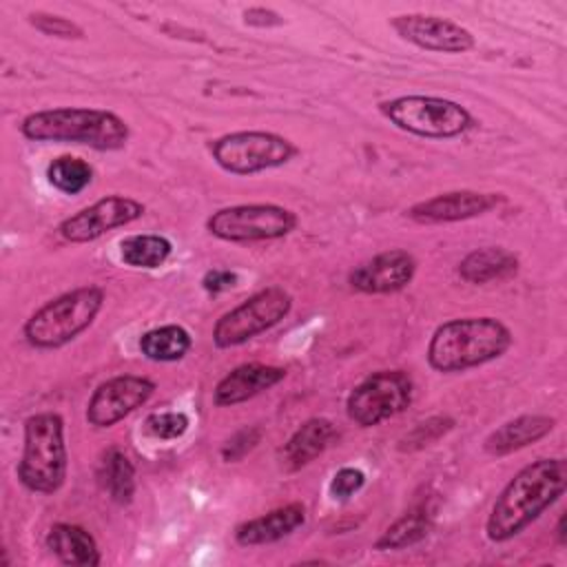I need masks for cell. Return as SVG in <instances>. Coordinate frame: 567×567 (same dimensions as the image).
<instances>
[{
  "label": "cell",
  "mask_w": 567,
  "mask_h": 567,
  "mask_svg": "<svg viewBox=\"0 0 567 567\" xmlns=\"http://www.w3.org/2000/svg\"><path fill=\"white\" fill-rule=\"evenodd\" d=\"M567 487V461L563 456L536 458L520 467L501 489L485 520V536L505 543L529 527L549 509Z\"/></svg>",
  "instance_id": "1"
},
{
  "label": "cell",
  "mask_w": 567,
  "mask_h": 567,
  "mask_svg": "<svg viewBox=\"0 0 567 567\" xmlns=\"http://www.w3.org/2000/svg\"><path fill=\"white\" fill-rule=\"evenodd\" d=\"M512 341V330L496 317H458L432 332L425 359L436 372H465L503 357Z\"/></svg>",
  "instance_id": "2"
},
{
  "label": "cell",
  "mask_w": 567,
  "mask_h": 567,
  "mask_svg": "<svg viewBox=\"0 0 567 567\" xmlns=\"http://www.w3.org/2000/svg\"><path fill=\"white\" fill-rule=\"evenodd\" d=\"M31 142L82 144L95 151H120L131 137L128 124L113 111L89 106H58L33 111L20 122Z\"/></svg>",
  "instance_id": "3"
},
{
  "label": "cell",
  "mask_w": 567,
  "mask_h": 567,
  "mask_svg": "<svg viewBox=\"0 0 567 567\" xmlns=\"http://www.w3.org/2000/svg\"><path fill=\"white\" fill-rule=\"evenodd\" d=\"M69 454L64 421L58 412H38L24 421L22 456L18 461L20 483L35 494H55L66 481Z\"/></svg>",
  "instance_id": "4"
},
{
  "label": "cell",
  "mask_w": 567,
  "mask_h": 567,
  "mask_svg": "<svg viewBox=\"0 0 567 567\" xmlns=\"http://www.w3.org/2000/svg\"><path fill=\"white\" fill-rule=\"evenodd\" d=\"M104 290L80 286L40 306L22 326V337L38 350H55L82 334L100 315Z\"/></svg>",
  "instance_id": "5"
},
{
  "label": "cell",
  "mask_w": 567,
  "mask_h": 567,
  "mask_svg": "<svg viewBox=\"0 0 567 567\" xmlns=\"http://www.w3.org/2000/svg\"><path fill=\"white\" fill-rule=\"evenodd\" d=\"M379 111L396 128L427 140H452L476 126L463 104L436 95H399L383 100Z\"/></svg>",
  "instance_id": "6"
},
{
  "label": "cell",
  "mask_w": 567,
  "mask_h": 567,
  "mask_svg": "<svg viewBox=\"0 0 567 567\" xmlns=\"http://www.w3.org/2000/svg\"><path fill=\"white\" fill-rule=\"evenodd\" d=\"M299 153L297 144L270 131H235L210 144L215 164L230 175H255L279 168Z\"/></svg>",
  "instance_id": "7"
},
{
  "label": "cell",
  "mask_w": 567,
  "mask_h": 567,
  "mask_svg": "<svg viewBox=\"0 0 567 567\" xmlns=\"http://www.w3.org/2000/svg\"><path fill=\"white\" fill-rule=\"evenodd\" d=\"M297 213L279 204H237L215 210L206 219V230L230 244L272 241L297 228Z\"/></svg>",
  "instance_id": "8"
},
{
  "label": "cell",
  "mask_w": 567,
  "mask_h": 567,
  "mask_svg": "<svg viewBox=\"0 0 567 567\" xmlns=\"http://www.w3.org/2000/svg\"><path fill=\"white\" fill-rule=\"evenodd\" d=\"M292 310V297L279 286L264 288L228 312H224L213 326V343L219 350L241 346L257 334L281 323Z\"/></svg>",
  "instance_id": "9"
},
{
  "label": "cell",
  "mask_w": 567,
  "mask_h": 567,
  "mask_svg": "<svg viewBox=\"0 0 567 567\" xmlns=\"http://www.w3.org/2000/svg\"><path fill=\"white\" fill-rule=\"evenodd\" d=\"M414 394L412 377L403 370H379L368 374L346 399V414L359 427H374L401 414Z\"/></svg>",
  "instance_id": "10"
},
{
  "label": "cell",
  "mask_w": 567,
  "mask_h": 567,
  "mask_svg": "<svg viewBox=\"0 0 567 567\" xmlns=\"http://www.w3.org/2000/svg\"><path fill=\"white\" fill-rule=\"evenodd\" d=\"M144 213H146L144 204L133 197L106 195L93 202L91 206L80 208L78 213L62 219L58 226V233L62 239L71 244H89L115 228H122L142 219Z\"/></svg>",
  "instance_id": "11"
},
{
  "label": "cell",
  "mask_w": 567,
  "mask_h": 567,
  "mask_svg": "<svg viewBox=\"0 0 567 567\" xmlns=\"http://www.w3.org/2000/svg\"><path fill=\"white\" fill-rule=\"evenodd\" d=\"M155 392V383L148 377L140 374H117L102 381L89 403H86V421L93 427H113L137 408H142Z\"/></svg>",
  "instance_id": "12"
},
{
  "label": "cell",
  "mask_w": 567,
  "mask_h": 567,
  "mask_svg": "<svg viewBox=\"0 0 567 567\" xmlns=\"http://www.w3.org/2000/svg\"><path fill=\"white\" fill-rule=\"evenodd\" d=\"M390 24L401 40L425 51L465 53L476 44L470 29L441 16L403 13V16H394Z\"/></svg>",
  "instance_id": "13"
},
{
  "label": "cell",
  "mask_w": 567,
  "mask_h": 567,
  "mask_svg": "<svg viewBox=\"0 0 567 567\" xmlns=\"http://www.w3.org/2000/svg\"><path fill=\"white\" fill-rule=\"evenodd\" d=\"M416 275V259L403 248H390L350 270L348 284L363 295H390L403 290Z\"/></svg>",
  "instance_id": "14"
},
{
  "label": "cell",
  "mask_w": 567,
  "mask_h": 567,
  "mask_svg": "<svg viewBox=\"0 0 567 567\" xmlns=\"http://www.w3.org/2000/svg\"><path fill=\"white\" fill-rule=\"evenodd\" d=\"M503 202L501 193L450 190L412 204L405 215L416 224H452L481 217Z\"/></svg>",
  "instance_id": "15"
},
{
  "label": "cell",
  "mask_w": 567,
  "mask_h": 567,
  "mask_svg": "<svg viewBox=\"0 0 567 567\" xmlns=\"http://www.w3.org/2000/svg\"><path fill=\"white\" fill-rule=\"evenodd\" d=\"M286 379V370L279 365L268 363H241L226 372L215 390H213V403L219 408H233L248 399H255L257 394L275 388L279 381Z\"/></svg>",
  "instance_id": "16"
},
{
  "label": "cell",
  "mask_w": 567,
  "mask_h": 567,
  "mask_svg": "<svg viewBox=\"0 0 567 567\" xmlns=\"http://www.w3.org/2000/svg\"><path fill=\"white\" fill-rule=\"evenodd\" d=\"M303 523H306V507L301 503H288L237 525L235 540L241 547L270 545L295 534Z\"/></svg>",
  "instance_id": "17"
},
{
  "label": "cell",
  "mask_w": 567,
  "mask_h": 567,
  "mask_svg": "<svg viewBox=\"0 0 567 567\" xmlns=\"http://www.w3.org/2000/svg\"><path fill=\"white\" fill-rule=\"evenodd\" d=\"M334 439V423L323 416H312L303 421L290 439L279 447V465L284 472L292 474L321 456L330 441Z\"/></svg>",
  "instance_id": "18"
},
{
  "label": "cell",
  "mask_w": 567,
  "mask_h": 567,
  "mask_svg": "<svg viewBox=\"0 0 567 567\" xmlns=\"http://www.w3.org/2000/svg\"><path fill=\"white\" fill-rule=\"evenodd\" d=\"M554 425L556 421L547 414H520L492 430L483 441V450L492 456H507L538 443L554 430Z\"/></svg>",
  "instance_id": "19"
},
{
  "label": "cell",
  "mask_w": 567,
  "mask_h": 567,
  "mask_svg": "<svg viewBox=\"0 0 567 567\" xmlns=\"http://www.w3.org/2000/svg\"><path fill=\"white\" fill-rule=\"evenodd\" d=\"M47 549L69 567H97L102 554L89 529L73 523H55L44 538Z\"/></svg>",
  "instance_id": "20"
},
{
  "label": "cell",
  "mask_w": 567,
  "mask_h": 567,
  "mask_svg": "<svg viewBox=\"0 0 567 567\" xmlns=\"http://www.w3.org/2000/svg\"><path fill=\"white\" fill-rule=\"evenodd\" d=\"M518 257L503 246H483L467 252L458 261V277L467 284L481 286L489 281H503L518 272Z\"/></svg>",
  "instance_id": "21"
},
{
  "label": "cell",
  "mask_w": 567,
  "mask_h": 567,
  "mask_svg": "<svg viewBox=\"0 0 567 567\" xmlns=\"http://www.w3.org/2000/svg\"><path fill=\"white\" fill-rule=\"evenodd\" d=\"M432 527H434V512L427 505H416L385 527V532L374 540V549L379 551L408 549L425 540Z\"/></svg>",
  "instance_id": "22"
},
{
  "label": "cell",
  "mask_w": 567,
  "mask_h": 567,
  "mask_svg": "<svg viewBox=\"0 0 567 567\" xmlns=\"http://www.w3.org/2000/svg\"><path fill=\"white\" fill-rule=\"evenodd\" d=\"M190 346H193L190 332L177 323H166V326L146 330L137 343L140 352L155 363L179 361L188 354Z\"/></svg>",
  "instance_id": "23"
},
{
  "label": "cell",
  "mask_w": 567,
  "mask_h": 567,
  "mask_svg": "<svg viewBox=\"0 0 567 567\" xmlns=\"http://www.w3.org/2000/svg\"><path fill=\"white\" fill-rule=\"evenodd\" d=\"M97 478L109 498L117 505H128L135 496V467L120 447H109L100 461Z\"/></svg>",
  "instance_id": "24"
},
{
  "label": "cell",
  "mask_w": 567,
  "mask_h": 567,
  "mask_svg": "<svg viewBox=\"0 0 567 567\" xmlns=\"http://www.w3.org/2000/svg\"><path fill=\"white\" fill-rule=\"evenodd\" d=\"M173 255V244L164 235L140 233L120 241V259L131 268H159Z\"/></svg>",
  "instance_id": "25"
},
{
  "label": "cell",
  "mask_w": 567,
  "mask_h": 567,
  "mask_svg": "<svg viewBox=\"0 0 567 567\" xmlns=\"http://www.w3.org/2000/svg\"><path fill=\"white\" fill-rule=\"evenodd\" d=\"M47 182L64 193V195H78L93 182V166L75 155H60L49 162L47 166Z\"/></svg>",
  "instance_id": "26"
},
{
  "label": "cell",
  "mask_w": 567,
  "mask_h": 567,
  "mask_svg": "<svg viewBox=\"0 0 567 567\" xmlns=\"http://www.w3.org/2000/svg\"><path fill=\"white\" fill-rule=\"evenodd\" d=\"M454 419L447 414H436L425 421H419L408 434H403L396 443L399 452H416L432 443H436L441 436H445L454 427Z\"/></svg>",
  "instance_id": "27"
},
{
  "label": "cell",
  "mask_w": 567,
  "mask_h": 567,
  "mask_svg": "<svg viewBox=\"0 0 567 567\" xmlns=\"http://www.w3.org/2000/svg\"><path fill=\"white\" fill-rule=\"evenodd\" d=\"M188 425H190L188 414L177 412V410L153 412L144 419L146 434H151L153 439H159V441H175V439L184 436Z\"/></svg>",
  "instance_id": "28"
},
{
  "label": "cell",
  "mask_w": 567,
  "mask_h": 567,
  "mask_svg": "<svg viewBox=\"0 0 567 567\" xmlns=\"http://www.w3.org/2000/svg\"><path fill=\"white\" fill-rule=\"evenodd\" d=\"M29 24L51 38H62V40H82L84 38V29L78 22L62 18V16L44 13V11L29 13Z\"/></svg>",
  "instance_id": "29"
},
{
  "label": "cell",
  "mask_w": 567,
  "mask_h": 567,
  "mask_svg": "<svg viewBox=\"0 0 567 567\" xmlns=\"http://www.w3.org/2000/svg\"><path fill=\"white\" fill-rule=\"evenodd\" d=\"M259 441H261V427H257V425H246V427L237 430V432L221 445V458H224L226 463H237V461H241L248 452H252Z\"/></svg>",
  "instance_id": "30"
},
{
  "label": "cell",
  "mask_w": 567,
  "mask_h": 567,
  "mask_svg": "<svg viewBox=\"0 0 567 567\" xmlns=\"http://www.w3.org/2000/svg\"><path fill=\"white\" fill-rule=\"evenodd\" d=\"M365 485V474L359 467H341L334 472L328 492L334 501H348Z\"/></svg>",
  "instance_id": "31"
},
{
  "label": "cell",
  "mask_w": 567,
  "mask_h": 567,
  "mask_svg": "<svg viewBox=\"0 0 567 567\" xmlns=\"http://www.w3.org/2000/svg\"><path fill=\"white\" fill-rule=\"evenodd\" d=\"M239 281L237 272L235 270H228V268H213V270H206L204 277H202V288L208 292V295H219V292H226L230 288H235Z\"/></svg>",
  "instance_id": "32"
},
{
  "label": "cell",
  "mask_w": 567,
  "mask_h": 567,
  "mask_svg": "<svg viewBox=\"0 0 567 567\" xmlns=\"http://www.w3.org/2000/svg\"><path fill=\"white\" fill-rule=\"evenodd\" d=\"M244 22L250 27H277L284 22V18L266 7H250L244 11Z\"/></svg>",
  "instance_id": "33"
},
{
  "label": "cell",
  "mask_w": 567,
  "mask_h": 567,
  "mask_svg": "<svg viewBox=\"0 0 567 567\" xmlns=\"http://www.w3.org/2000/svg\"><path fill=\"white\" fill-rule=\"evenodd\" d=\"M556 536H558V545L563 547L565 545V514L558 518V525H556Z\"/></svg>",
  "instance_id": "34"
}]
</instances>
